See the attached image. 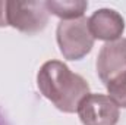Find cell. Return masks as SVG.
<instances>
[{
  "label": "cell",
  "instance_id": "obj_1",
  "mask_svg": "<svg viewBox=\"0 0 126 125\" xmlns=\"http://www.w3.org/2000/svg\"><path fill=\"white\" fill-rule=\"evenodd\" d=\"M37 85L41 94L64 113L76 112L82 99L90 94L87 80L60 61L43 63L37 74Z\"/></svg>",
  "mask_w": 126,
  "mask_h": 125
},
{
  "label": "cell",
  "instance_id": "obj_2",
  "mask_svg": "<svg viewBox=\"0 0 126 125\" xmlns=\"http://www.w3.org/2000/svg\"><path fill=\"white\" fill-rule=\"evenodd\" d=\"M56 40L64 59L81 61L94 47V37L88 28L87 18L60 21L56 30Z\"/></svg>",
  "mask_w": 126,
  "mask_h": 125
},
{
  "label": "cell",
  "instance_id": "obj_3",
  "mask_svg": "<svg viewBox=\"0 0 126 125\" xmlns=\"http://www.w3.org/2000/svg\"><path fill=\"white\" fill-rule=\"evenodd\" d=\"M48 10L46 1H7V25L18 31L35 34L46 28Z\"/></svg>",
  "mask_w": 126,
  "mask_h": 125
},
{
  "label": "cell",
  "instance_id": "obj_4",
  "mask_svg": "<svg viewBox=\"0 0 126 125\" xmlns=\"http://www.w3.org/2000/svg\"><path fill=\"white\" fill-rule=\"evenodd\" d=\"M76 113L84 125H116L120 118L119 106L109 96L100 93L85 96Z\"/></svg>",
  "mask_w": 126,
  "mask_h": 125
},
{
  "label": "cell",
  "instance_id": "obj_5",
  "mask_svg": "<svg viewBox=\"0 0 126 125\" xmlns=\"http://www.w3.org/2000/svg\"><path fill=\"white\" fill-rule=\"evenodd\" d=\"M126 72V38L106 43L97 58V74L107 84Z\"/></svg>",
  "mask_w": 126,
  "mask_h": 125
},
{
  "label": "cell",
  "instance_id": "obj_6",
  "mask_svg": "<svg viewBox=\"0 0 126 125\" xmlns=\"http://www.w3.org/2000/svg\"><path fill=\"white\" fill-rule=\"evenodd\" d=\"M88 28L91 35L106 43L116 41L122 38L125 31V19L123 16L113 9H98L88 18Z\"/></svg>",
  "mask_w": 126,
  "mask_h": 125
},
{
  "label": "cell",
  "instance_id": "obj_7",
  "mask_svg": "<svg viewBox=\"0 0 126 125\" xmlns=\"http://www.w3.org/2000/svg\"><path fill=\"white\" fill-rule=\"evenodd\" d=\"M48 13H53L59 16L62 21H72L82 18L85 10L88 9V3L84 0H63V1H56V0H48L46 1Z\"/></svg>",
  "mask_w": 126,
  "mask_h": 125
},
{
  "label": "cell",
  "instance_id": "obj_8",
  "mask_svg": "<svg viewBox=\"0 0 126 125\" xmlns=\"http://www.w3.org/2000/svg\"><path fill=\"white\" fill-rule=\"evenodd\" d=\"M109 97L119 106L126 109V72L106 84Z\"/></svg>",
  "mask_w": 126,
  "mask_h": 125
},
{
  "label": "cell",
  "instance_id": "obj_9",
  "mask_svg": "<svg viewBox=\"0 0 126 125\" xmlns=\"http://www.w3.org/2000/svg\"><path fill=\"white\" fill-rule=\"evenodd\" d=\"M7 27V1L0 0V28Z\"/></svg>",
  "mask_w": 126,
  "mask_h": 125
}]
</instances>
